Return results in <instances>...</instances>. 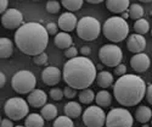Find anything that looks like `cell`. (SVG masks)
Wrapping results in <instances>:
<instances>
[{
  "label": "cell",
  "instance_id": "cell-1",
  "mask_svg": "<svg viewBox=\"0 0 152 127\" xmlns=\"http://www.w3.org/2000/svg\"><path fill=\"white\" fill-rule=\"evenodd\" d=\"M49 43V33L38 22H27L15 33V44L23 54L35 56L44 53Z\"/></svg>",
  "mask_w": 152,
  "mask_h": 127
},
{
  "label": "cell",
  "instance_id": "cell-2",
  "mask_svg": "<svg viewBox=\"0 0 152 127\" xmlns=\"http://www.w3.org/2000/svg\"><path fill=\"white\" fill-rule=\"evenodd\" d=\"M96 66L86 56H77L69 59L62 70V77L67 86L74 89L83 91L89 88L96 80Z\"/></svg>",
  "mask_w": 152,
  "mask_h": 127
},
{
  "label": "cell",
  "instance_id": "cell-3",
  "mask_svg": "<svg viewBox=\"0 0 152 127\" xmlns=\"http://www.w3.org/2000/svg\"><path fill=\"white\" fill-rule=\"evenodd\" d=\"M147 87L145 81L136 75L125 73L116 81L113 86V94L118 103L123 106H135L146 95Z\"/></svg>",
  "mask_w": 152,
  "mask_h": 127
},
{
  "label": "cell",
  "instance_id": "cell-4",
  "mask_svg": "<svg viewBox=\"0 0 152 127\" xmlns=\"http://www.w3.org/2000/svg\"><path fill=\"white\" fill-rule=\"evenodd\" d=\"M102 33L112 43H119L129 35V24L121 16H112L102 24Z\"/></svg>",
  "mask_w": 152,
  "mask_h": 127
},
{
  "label": "cell",
  "instance_id": "cell-5",
  "mask_svg": "<svg viewBox=\"0 0 152 127\" xmlns=\"http://www.w3.org/2000/svg\"><path fill=\"white\" fill-rule=\"evenodd\" d=\"M75 31H77V34L80 39L85 42H91L97 39L100 32L102 31V27H101L97 18L91 16H85L78 21Z\"/></svg>",
  "mask_w": 152,
  "mask_h": 127
},
{
  "label": "cell",
  "instance_id": "cell-6",
  "mask_svg": "<svg viewBox=\"0 0 152 127\" xmlns=\"http://www.w3.org/2000/svg\"><path fill=\"white\" fill-rule=\"evenodd\" d=\"M37 78L28 70L17 71L11 78V87L18 94H29L35 89Z\"/></svg>",
  "mask_w": 152,
  "mask_h": 127
},
{
  "label": "cell",
  "instance_id": "cell-7",
  "mask_svg": "<svg viewBox=\"0 0 152 127\" xmlns=\"http://www.w3.org/2000/svg\"><path fill=\"white\" fill-rule=\"evenodd\" d=\"M4 112L12 121H20L29 115V104L18 97L10 98L5 101Z\"/></svg>",
  "mask_w": 152,
  "mask_h": 127
},
{
  "label": "cell",
  "instance_id": "cell-8",
  "mask_svg": "<svg viewBox=\"0 0 152 127\" xmlns=\"http://www.w3.org/2000/svg\"><path fill=\"white\" fill-rule=\"evenodd\" d=\"M134 117L124 108H113L106 117V127H133Z\"/></svg>",
  "mask_w": 152,
  "mask_h": 127
},
{
  "label": "cell",
  "instance_id": "cell-9",
  "mask_svg": "<svg viewBox=\"0 0 152 127\" xmlns=\"http://www.w3.org/2000/svg\"><path fill=\"white\" fill-rule=\"evenodd\" d=\"M99 59L104 65L116 67L123 60V52L116 44H105L99 50Z\"/></svg>",
  "mask_w": 152,
  "mask_h": 127
},
{
  "label": "cell",
  "instance_id": "cell-10",
  "mask_svg": "<svg viewBox=\"0 0 152 127\" xmlns=\"http://www.w3.org/2000/svg\"><path fill=\"white\" fill-rule=\"evenodd\" d=\"M107 115L99 105H90L83 112V122L86 127H104Z\"/></svg>",
  "mask_w": 152,
  "mask_h": 127
},
{
  "label": "cell",
  "instance_id": "cell-11",
  "mask_svg": "<svg viewBox=\"0 0 152 127\" xmlns=\"http://www.w3.org/2000/svg\"><path fill=\"white\" fill-rule=\"evenodd\" d=\"M3 27L6 30H18L23 24V15L17 9H7L1 16Z\"/></svg>",
  "mask_w": 152,
  "mask_h": 127
},
{
  "label": "cell",
  "instance_id": "cell-12",
  "mask_svg": "<svg viewBox=\"0 0 152 127\" xmlns=\"http://www.w3.org/2000/svg\"><path fill=\"white\" fill-rule=\"evenodd\" d=\"M57 24L62 32H72L73 30L77 28L78 20L75 17V15H73L71 11H67V12L61 14V16L58 17Z\"/></svg>",
  "mask_w": 152,
  "mask_h": 127
},
{
  "label": "cell",
  "instance_id": "cell-13",
  "mask_svg": "<svg viewBox=\"0 0 152 127\" xmlns=\"http://www.w3.org/2000/svg\"><path fill=\"white\" fill-rule=\"evenodd\" d=\"M126 48H128L129 52L139 54L142 53L145 48H146V39L142 34H130L128 41H126Z\"/></svg>",
  "mask_w": 152,
  "mask_h": 127
},
{
  "label": "cell",
  "instance_id": "cell-14",
  "mask_svg": "<svg viewBox=\"0 0 152 127\" xmlns=\"http://www.w3.org/2000/svg\"><path fill=\"white\" fill-rule=\"evenodd\" d=\"M150 65H151V60H150L148 55L144 54V53L135 54L130 59V67L135 72H145L148 70Z\"/></svg>",
  "mask_w": 152,
  "mask_h": 127
},
{
  "label": "cell",
  "instance_id": "cell-15",
  "mask_svg": "<svg viewBox=\"0 0 152 127\" xmlns=\"http://www.w3.org/2000/svg\"><path fill=\"white\" fill-rule=\"evenodd\" d=\"M42 80L46 86H56L61 80V71L58 67L48 66L42 72Z\"/></svg>",
  "mask_w": 152,
  "mask_h": 127
},
{
  "label": "cell",
  "instance_id": "cell-16",
  "mask_svg": "<svg viewBox=\"0 0 152 127\" xmlns=\"http://www.w3.org/2000/svg\"><path fill=\"white\" fill-rule=\"evenodd\" d=\"M48 100V95L43 89H34L32 91L28 97H27V101L32 108H43L46 104Z\"/></svg>",
  "mask_w": 152,
  "mask_h": 127
},
{
  "label": "cell",
  "instance_id": "cell-17",
  "mask_svg": "<svg viewBox=\"0 0 152 127\" xmlns=\"http://www.w3.org/2000/svg\"><path fill=\"white\" fill-rule=\"evenodd\" d=\"M129 6V0H106V9L113 14H123Z\"/></svg>",
  "mask_w": 152,
  "mask_h": 127
},
{
  "label": "cell",
  "instance_id": "cell-18",
  "mask_svg": "<svg viewBox=\"0 0 152 127\" xmlns=\"http://www.w3.org/2000/svg\"><path fill=\"white\" fill-rule=\"evenodd\" d=\"M54 43L55 45L58 48V49H62V50H66L68 48L72 47V43H73V38L71 34H68V32H60L55 35V39H54Z\"/></svg>",
  "mask_w": 152,
  "mask_h": 127
},
{
  "label": "cell",
  "instance_id": "cell-19",
  "mask_svg": "<svg viewBox=\"0 0 152 127\" xmlns=\"http://www.w3.org/2000/svg\"><path fill=\"white\" fill-rule=\"evenodd\" d=\"M14 54V44L9 39V38H3L0 39V58L7 59Z\"/></svg>",
  "mask_w": 152,
  "mask_h": 127
},
{
  "label": "cell",
  "instance_id": "cell-20",
  "mask_svg": "<svg viewBox=\"0 0 152 127\" xmlns=\"http://www.w3.org/2000/svg\"><path fill=\"white\" fill-rule=\"evenodd\" d=\"M135 119L141 123H147L150 120H152V110L146 105L139 106L135 111Z\"/></svg>",
  "mask_w": 152,
  "mask_h": 127
},
{
  "label": "cell",
  "instance_id": "cell-21",
  "mask_svg": "<svg viewBox=\"0 0 152 127\" xmlns=\"http://www.w3.org/2000/svg\"><path fill=\"white\" fill-rule=\"evenodd\" d=\"M65 114L71 119H77L82 114V106L77 101H69L65 105Z\"/></svg>",
  "mask_w": 152,
  "mask_h": 127
},
{
  "label": "cell",
  "instance_id": "cell-22",
  "mask_svg": "<svg viewBox=\"0 0 152 127\" xmlns=\"http://www.w3.org/2000/svg\"><path fill=\"white\" fill-rule=\"evenodd\" d=\"M96 82L99 84V87L101 88H108L110 86H112V83L115 82L113 80V75L107 72V71H101L100 73H97L96 76Z\"/></svg>",
  "mask_w": 152,
  "mask_h": 127
},
{
  "label": "cell",
  "instance_id": "cell-23",
  "mask_svg": "<svg viewBox=\"0 0 152 127\" xmlns=\"http://www.w3.org/2000/svg\"><path fill=\"white\" fill-rule=\"evenodd\" d=\"M44 121L45 119L42 116V114L32 112L26 117L24 126L26 127H44Z\"/></svg>",
  "mask_w": 152,
  "mask_h": 127
},
{
  "label": "cell",
  "instance_id": "cell-24",
  "mask_svg": "<svg viewBox=\"0 0 152 127\" xmlns=\"http://www.w3.org/2000/svg\"><path fill=\"white\" fill-rule=\"evenodd\" d=\"M95 101H96V104L101 108H108L112 103V95L110 94V92L107 91H100L96 97H95Z\"/></svg>",
  "mask_w": 152,
  "mask_h": 127
},
{
  "label": "cell",
  "instance_id": "cell-25",
  "mask_svg": "<svg viewBox=\"0 0 152 127\" xmlns=\"http://www.w3.org/2000/svg\"><path fill=\"white\" fill-rule=\"evenodd\" d=\"M42 116L46 121H51L57 117V108L54 104H45L42 108Z\"/></svg>",
  "mask_w": 152,
  "mask_h": 127
},
{
  "label": "cell",
  "instance_id": "cell-26",
  "mask_svg": "<svg viewBox=\"0 0 152 127\" xmlns=\"http://www.w3.org/2000/svg\"><path fill=\"white\" fill-rule=\"evenodd\" d=\"M83 3H84V0H61L62 6L71 12L80 10L83 6Z\"/></svg>",
  "mask_w": 152,
  "mask_h": 127
},
{
  "label": "cell",
  "instance_id": "cell-27",
  "mask_svg": "<svg viewBox=\"0 0 152 127\" xmlns=\"http://www.w3.org/2000/svg\"><path fill=\"white\" fill-rule=\"evenodd\" d=\"M95 93L94 91H91L90 88H85V89L80 91L79 93V103H83V104H90L93 103V100H95Z\"/></svg>",
  "mask_w": 152,
  "mask_h": 127
},
{
  "label": "cell",
  "instance_id": "cell-28",
  "mask_svg": "<svg viewBox=\"0 0 152 127\" xmlns=\"http://www.w3.org/2000/svg\"><path fill=\"white\" fill-rule=\"evenodd\" d=\"M128 12H129V17L132 20H139V18H142L144 16V7L139 4H132L128 9Z\"/></svg>",
  "mask_w": 152,
  "mask_h": 127
},
{
  "label": "cell",
  "instance_id": "cell-29",
  "mask_svg": "<svg viewBox=\"0 0 152 127\" xmlns=\"http://www.w3.org/2000/svg\"><path fill=\"white\" fill-rule=\"evenodd\" d=\"M134 31L137 34H145L150 31V24L145 18H139L134 23Z\"/></svg>",
  "mask_w": 152,
  "mask_h": 127
},
{
  "label": "cell",
  "instance_id": "cell-30",
  "mask_svg": "<svg viewBox=\"0 0 152 127\" xmlns=\"http://www.w3.org/2000/svg\"><path fill=\"white\" fill-rule=\"evenodd\" d=\"M53 127H74V123L72 121L71 117H68L67 115L65 116H58L55 119Z\"/></svg>",
  "mask_w": 152,
  "mask_h": 127
},
{
  "label": "cell",
  "instance_id": "cell-31",
  "mask_svg": "<svg viewBox=\"0 0 152 127\" xmlns=\"http://www.w3.org/2000/svg\"><path fill=\"white\" fill-rule=\"evenodd\" d=\"M46 11L49 14H57L60 11V3L57 0H49L46 3Z\"/></svg>",
  "mask_w": 152,
  "mask_h": 127
},
{
  "label": "cell",
  "instance_id": "cell-32",
  "mask_svg": "<svg viewBox=\"0 0 152 127\" xmlns=\"http://www.w3.org/2000/svg\"><path fill=\"white\" fill-rule=\"evenodd\" d=\"M33 61H34L35 65H38V66H44V65H46V63H48V54L42 53L39 55H35L33 58Z\"/></svg>",
  "mask_w": 152,
  "mask_h": 127
},
{
  "label": "cell",
  "instance_id": "cell-33",
  "mask_svg": "<svg viewBox=\"0 0 152 127\" xmlns=\"http://www.w3.org/2000/svg\"><path fill=\"white\" fill-rule=\"evenodd\" d=\"M49 95L51 99L54 100H61L63 97H65V94H63V91H61L60 88H51V91L49 92Z\"/></svg>",
  "mask_w": 152,
  "mask_h": 127
},
{
  "label": "cell",
  "instance_id": "cell-34",
  "mask_svg": "<svg viewBox=\"0 0 152 127\" xmlns=\"http://www.w3.org/2000/svg\"><path fill=\"white\" fill-rule=\"evenodd\" d=\"M45 28H46V31H48V33L49 34H51V35H56L57 33H58V24H56V23H54V22H50V23H48L46 26H45Z\"/></svg>",
  "mask_w": 152,
  "mask_h": 127
},
{
  "label": "cell",
  "instance_id": "cell-35",
  "mask_svg": "<svg viewBox=\"0 0 152 127\" xmlns=\"http://www.w3.org/2000/svg\"><path fill=\"white\" fill-rule=\"evenodd\" d=\"M65 56H66L68 60H69V59H73V58H77V56H78V49L72 45L71 48H68V49L65 50Z\"/></svg>",
  "mask_w": 152,
  "mask_h": 127
},
{
  "label": "cell",
  "instance_id": "cell-36",
  "mask_svg": "<svg viewBox=\"0 0 152 127\" xmlns=\"http://www.w3.org/2000/svg\"><path fill=\"white\" fill-rule=\"evenodd\" d=\"M75 91L77 89H74V88L67 86V87H65V89H63V94H65V97L68 98V99H73L75 95H77V92Z\"/></svg>",
  "mask_w": 152,
  "mask_h": 127
},
{
  "label": "cell",
  "instance_id": "cell-37",
  "mask_svg": "<svg viewBox=\"0 0 152 127\" xmlns=\"http://www.w3.org/2000/svg\"><path fill=\"white\" fill-rule=\"evenodd\" d=\"M115 73L118 76V77H121V76H124L126 73V66L123 65V63H119L118 66L115 67Z\"/></svg>",
  "mask_w": 152,
  "mask_h": 127
},
{
  "label": "cell",
  "instance_id": "cell-38",
  "mask_svg": "<svg viewBox=\"0 0 152 127\" xmlns=\"http://www.w3.org/2000/svg\"><path fill=\"white\" fill-rule=\"evenodd\" d=\"M7 6H9V0H0V12H1V15L7 10Z\"/></svg>",
  "mask_w": 152,
  "mask_h": 127
},
{
  "label": "cell",
  "instance_id": "cell-39",
  "mask_svg": "<svg viewBox=\"0 0 152 127\" xmlns=\"http://www.w3.org/2000/svg\"><path fill=\"white\" fill-rule=\"evenodd\" d=\"M0 127H14V122H12V120L9 119V117L7 119H3Z\"/></svg>",
  "mask_w": 152,
  "mask_h": 127
},
{
  "label": "cell",
  "instance_id": "cell-40",
  "mask_svg": "<svg viewBox=\"0 0 152 127\" xmlns=\"http://www.w3.org/2000/svg\"><path fill=\"white\" fill-rule=\"evenodd\" d=\"M146 99L147 101L152 105V83L147 87V91H146Z\"/></svg>",
  "mask_w": 152,
  "mask_h": 127
},
{
  "label": "cell",
  "instance_id": "cell-41",
  "mask_svg": "<svg viewBox=\"0 0 152 127\" xmlns=\"http://www.w3.org/2000/svg\"><path fill=\"white\" fill-rule=\"evenodd\" d=\"M90 53H91V49H90L89 47L84 45V47H82V48H80V54H82L83 56H88Z\"/></svg>",
  "mask_w": 152,
  "mask_h": 127
},
{
  "label": "cell",
  "instance_id": "cell-42",
  "mask_svg": "<svg viewBox=\"0 0 152 127\" xmlns=\"http://www.w3.org/2000/svg\"><path fill=\"white\" fill-rule=\"evenodd\" d=\"M5 83H6V77H5V73H0V87H4L5 86Z\"/></svg>",
  "mask_w": 152,
  "mask_h": 127
},
{
  "label": "cell",
  "instance_id": "cell-43",
  "mask_svg": "<svg viewBox=\"0 0 152 127\" xmlns=\"http://www.w3.org/2000/svg\"><path fill=\"white\" fill-rule=\"evenodd\" d=\"M89 4H100V3H102L104 0H86Z\"/></svg>",
  "mask_w": 152,
  "mask_h": 127
},
{
  "label": "cell",
  "instance_id": "cell-44",
  "mask_svg": "<svg viewBox=\"0 0 152 127\" xmlns=\"http://www.w3.org/2000/svg\"><path fill=\"white\" fill-rule=\"evenodd\" d=\"M122 17H123L124 20H126V18L129 17V12H128V11H124L123 14H122Z\"/></svg>",
  "mask_w": 152,
  "mask_h": 127
},
{
  "label": "cell",
  "instance_id": "cell-45",
  "mask_svg": "<svg viewBox=\"0 0 152 127\" xmlns=\"http://www.w3.org/2000/svg\"><path fill=\"white\" fill-rule=\"evenodd\" d=\"M139 1H141V3H151L152 0H139Z\"/></svg>",
  "mask_w": 152,
  "mask_h": 127
},
{
  "label": "cell",
  "instance_id": "cell-46",
  "mask_svg": "<svg viewBox=\"0 0 152 127\" xmlns=\"http://www.w3.org/2000/svg\"><path fill=\"white\" fill-rule=\"evenodd\" d=\"M142 127H148V125H147V123H144V126H142Z\"/></svg>",
  "mask_w": 152,
  "mask_h": 127
},
{
  "label": "cell",
  "instance_id": "cell-47",
  "mask_svg": "<svg viewBox=\"0 0 152 127\" xmlns=\"http://www.w3.org/2000/svg\"><path fill=\"white\" fill-rule=\"evenodd\" d=\"M15 127H26V126H15Z\"/></svg>",
  "mask_w": 152,
  "mask_h": 127
},
{
  "label": "cell",
  "instance_id": "cell-48",
  "mask_svg": "<svg viewBox=\"0 0 152 127\" xmlns=\"http://www.w3.org/2000/svg\"><path fill=\"white\" fill-rule=\"evenodd\" d=\"M33 1H39V0H33Z\"/></svg>",
  "mask_w": 152,
  "mask_h": 127
},
{
  "label": "cell",
  "instance_id": "cell-49",
  "mask_svg": "<svg viewBox=\"0 0 152 127\" xmlns=\"http://www.w3.org/2000/svg\"><path fill=\"white\" fill-rule=\"evenodd\" d=\"M151 35H152V30H151Z\"/></svg>",
  "mask_w": 152,
  "mask_h": 127
},
{
  "label": "cell",
  "instance_id": "cell-50",
  "mask_svg": "<svg viewBox=\"0 0 152 127\" xmlns=\"http://www.w3.org/2000/svg\"><path fill=\"white\" fill-rule=\"evenodd\" d=\"M18 1H21V0H18Z\"/></svg>",
  "mask_w": 152,
  "mask_h": 127
},
{
  "label": "cell",
  "instance_id": "cell-51",
  "mask_svg": "<svg viewBox=\"0 0 152 127\" xmlns=\"http://www.w3.org/2000/svg\"><path fill=\"white\" fill-rule=\"evenodd\" d=\"M151 122H152V120H151Z\"/></svg>",
  "mask_w": 152,
  "mask_h": 127
}]
</instances>
